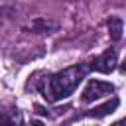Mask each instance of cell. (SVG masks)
<instances>
[{
  "mask_svg": "<svg viewBox=\"0 0 126 126\" xmlns=\"http://www.w3.org/2000/svg\"><path fill=\"white\" fill-rule=\"evenodd\" d=\"M118 104H120V100L114 96L112 100H108V102H104V104L96 106L94 110H91V112H89V116H93V118H102V116H108V114H112V112L118 108Z\"/></svg>",
  "mask_w": 126,
  "mask_h": 126,
  "instance_id": "4",
  "label": "cell"
},
{
  "mask_svg": "<svg viewBox=\"0 0 126 126\" xmlns=\"http://www.w3.org/2000/svg\"><path fill=\"white\" fill-rule=\"evenodd\" d=\"M0 124H12V118L8 114H0Z\"/></svg>",
  "mask_w": 126,
  "mask_h": 126,
  "instance_id": "7",
  "label": "cell"
},
{
  "mask_svg": "<svg viewBox=\"0 0 126 126\" xmlns=\"http://www.w3.org/2000/svg\"><path fill=\"white\" fill-rule=\"evenodd\" d=\"M116 63H118L116 49H106L102 55H98L96 59L91 61V69L93 71H98V73H112L116 69Z\"/></svg>",
  "mask_w": 126,
  "mask_h": 126,
  "instance_id": "3",
  "label": "cell"
},
{
  "mask_svg": "<svg viewBox=\"0 0 126 126\" xmlns=\"http://www.w3.org/2000/svg\"><path fill=\"white\" fill-rule=\"evenodd\" d=\"M85 73H87V67L73 65V67H67V69L51 75L45 81V85H41L43 98H47L51 102H57V100H63V98L71 96L75 93V89L79 87V83L85 79Z\"/></svg>",
  "mask_w": 126,
  "mask_h": 126,
  "instance_id": "1",
  "label": "cell"
},
{
  "mask_svg": "<svg viewBox=\"0 0 126 126\" xmlns=\"http://www.w3.org/2000/svg\"><path fill=\"white\" fill-rule=\"evenodd\" d=\"M106 26H108L110 39H112V41H120V39H122V32H124V22H122L118 16H110Z\"/></svg>",
  "mask_w": 126,
  "mask_h": 126,
  "instance_id": "5",
  "label": "cell"
},
{
  "mask_svg": "<svg viewBox=\"0 0 126 126\" xmlns=\"http://www.w3.org/2000/svg\"><path fill=\"white\" fill-rule=\"evenodd\" d=\"M53 28H55V24L49 22V20H43V18H37V20H33V24H32V30H33V32H49V30H53Z\"/></svg>",
  "mask_w": 126,
  "mask_h": 126,
  "instance_id": "6",
  "label": "cell"
},
{
  "mask_svg": "<svg viewBox=\"0 0 126 126\" xmlns=\"http://www.w3.org/2000/svg\"><path fill=\"white\" fill-rule=\"evenodd\" d=\"M114 93V85L112 83H106V81H98V79H89L87 87L83 89V102H93L100 96H106V94H112Z\"/></svg>",
  "mask_w": 126,
  "mask_h": 126,
  "instance_id": "2",
  "label": "cell"
}]
</instances>
